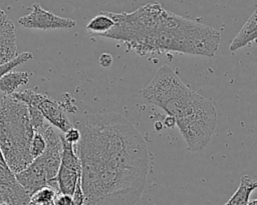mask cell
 <instances>
[{"instance_id": "1", "label": "cell", "mask_w": 257, "mask_h": 205, "mask_svg": "<svg viewBox=\"0 0 257 205\" xmlns=\"http://www.w3.org/2000/svg\"><path fill=\"white\" fill-rule=\"evenodd\" d=\"M80 132L73 145L80 166L83 205H135L149 173V153L137 128L114 112L73 118Z\"/></svg>"}, {"instance_id": "2", "label": "cell", "mask_w": 257, "mask_h": 205, "mask_svg": "<svg viewBox=\"0 0 257 205\" xmlns=\"http://www.w3.org/2000/svg\"><path fill=\"white\" fill-rule=\"evenodd\" d=\"M106 12L114 26L102 37L121 41L140 56L179 52L213 57L219 48V31L168 11L159 2L147 3L133 12Z\"/></svg>"}, {"instance_id": "3", "label": "cell", "mask_w": 257, "mask_h": 205, "mask_svg": "<svg viewBox=\"0 0 257 205\" xmlns=\"http://www.w3.org/2000/svg\"><path fill=\"white\" fill-rule=\"evenodd\" d=\"M142 95L175 119L188 150L201 151L209 144L217 125L214 104L185 84L173 68L161 66Z\"/></svg>"}, {"instance_id": "4", "label": "cell", "mask_w": 257, "mask_h": 205, "mask_svg": "<svg viewBox=\"0 0 257 205\" xmlns=\"http://www.w3.org/2000/svg\"><path fill=\"white\" fill-rule=\"evenodd\" d=\"M34 132L27 106L13 96H3L0 102V151L14 174L33 160L30 144Z\"/></svg>"}, {"instance_id": "5", "label": "cell", "mask_w": 257, "mask_h": 205, "mask_svg": "<svg viewBox=\"0 0 257 205\" xmlns=\"http://www.w3.org/2000/svg\"><path fill=\"white\" fill-rule=\"evenodd\" d=\"M11 96L24 103L26 106L37 108L46 122L61 132L64 133L72 127V123L60 103L47 95L38 93L32 89H25L20 92H15Z\"/></svg>"}, {"instance_id": "6", "label": "cell", "mask_w": 257, "mask_h": 205, "mask_svg": "<svg viewBox=\"0 0 257 205\" xmlns=\"http://www.w3.org/2000/svg\"><path fill=\"white\" fill-rule=\"evenodd\" d=\"M61 144V160L55 178L58 184L59 192L72 196L81 174L80 161L75 153L73 145L65 141L62 134Z\"/></svg>"}, {"instance_id": "7", "label": "cell", "mask_w": 257, "mask_h": 205, "mask_svg": "<svg viewBox=\"0 0 257 205\" xmlns=\"http://www.w3.org/2000/svg\"><path fill=\"white\" fill-rule=\"evenodd\" d=\"M18 23L24 28L39 30L71 29L76 25L75 20L58 16L44 9L39 3L32 4L30 12L20 17Z\"/></svg>"}, {"instance_id": "8", "label": "cell", "mask_w": 257, "mask_h": 205, "mask_svg": "<svg viewBox=\"0 0 257 205\" xmlns=\"http://www.w3.org/2000/svg\"><path fill=\"white\" fill-rule=\"evenodd\" d=\"M15 178L30 196L48 184L45 167L39 156L22 171L15 173Z\"/></svg>"}, {"instance_id": "9", "label": "cell", "mask_w": 257, "mask_h": 205, "mask_svg": "<svg viewBox=\"0 0 257 205\" xmlns=\"http://www.w3.org/2000/svg\"><path fill=\"white\" fill-rule=\"evenodd\" d=\"M17 56L15 26L0 8V65Z\"/></svg>"}, {"instance_id": "10", "label": "cell", "mask_w": 257, "mask_h": 205, "mask_svg": "<svg viewBox=\"0 0 257 205\" xmlns=\"http://www.w3.org/2000/svg\"><path fill=\"white\" fill-rule=\"evenodd\" d=\"M257 38V13L256 10L251 14L246 23L240 29L235 38L229 45V50L234 52L238 49L248 45L250 42H254Z\"/></svg>"}, {"instance_id": "11", "label": "cell", "mask_w": 257, "mask_h": 205, "mask_svg": "<svg viewBox=\"0 0 257 205\" xmlns=\"http://www.w3.org/2000/svg\"><path fill=\"white\" fill-rule=\"evenodd\" d=\"M30 73L27 71H10L0 78V93L11 96L16 90L28 83Z\"/></svg>"}, {"instance_id": "12", "label": "cell", "mask_w": 257, "mask_h": 205, "mask_svg": "<svg viewBox=\"0 0 257 205\" xmlns=\"http://www.w3.org/2000/svg\"><path fill=\"white\" fill-rule=\"evenodd\" d=\"M257 188V181L250 175H243L235 193L224 205H247L252 192Z\"/></svg>"}, {"instance_id": "13", "label": "cell", "mask_w": 257, "mask_h": 205, "mask_svg": "<svg viewBox=\"0 0 257 205\" xmlns=\"http://www.w3.org/2000/svg\"><path fill=\"white\" fill-rule=\"evenodd\" d=\"M114 26V20L107 14L106 11H100L86 25V30L93 34L102 36Z\"/></svg>"}, {"instance_id": "14", "label": "cell", "mask_w": 257, "mask_h": 205, "mask_svg": "<svg viewBox=\"0 0 257 205\" xmlns=\"http://www.w3.org/2000/svg\"><path fill=\"white\" fill-rule=\"evenodd\" d=\"M32 58H33V55L31 52H22L20 54H17V56L14 57L12 60L0 65V78L6 73L12 71V69H14L16 66L23 64L31 60Z\"/></svg>"}, {"instance_id": "15", "label": "cell", "mask_w": 257, "mask_h": 205, "mask_svg": "<svg viewBox=\"0 0 257 205\" xmlns=\"http://www.w3.org/2000/svg\"><path fill=\"white\" fill-rule=\"evenodd\" d=\"M55 194L56 192L52 188L46 186L39 189L34 194H32L30 196V201L36 205H44L49 202H52Z\"/></svg>"}, {"instance_id": "16", "label": "cell", "mask_w": 257, "mask_h": 205, "mask_svg": "<svg viewBox=\"0 0 257 205\" xmlns=\"http://www.w3.org/2000/svg\"><path fill=\"white\" fill-rule=\"evenodd\" d=\"M45 147H46V143H45L44 138L42 137V135L39 132L35 131L33 138L31 140V144H30L31 157L34 159V158L40 156L44 152Z\"/></svg>"}, {"instance_id": "17", "label": "cell", "mask_w": 257, "mask_h": 205, "mask_svg": "<svg viewBox=\"0 0 257 205\" xmlns=\"http://www.w3.org/2000/svg\"><path fill=\"white\" fill-rule=\"evenodd\" d=\"M28 109V116L30 123L34 129V131L39 130L45 123L46 120L42 116V114L39 112V110L33 106H27Z\"/></svg>"}, {"instance_id": "18", "label": "cell", "mask_w": 257, "mask_h": 205, "mask_svg": "<svg viewBox=\"0 0 257 205\" xmlns=\"http://www.w3.org/2000/svg\"><path fill=\"white\" fill-rule=\"evenodd\" d=\"M62 136L65 141H67L72 145H75L80 139V132L76 127H71L66 132H64Z\"/></svg>"}, {"instance_id": "19", "label": "cell", "mask_w": 257, "mask_h": 205, "mask_svg": "<svg viewBox=\"0 0 257 205\" xmlns=\"http://www.w3.org/2000/svg\"><path fill=\"white\" fill-rule=\"evenodd\" d=\"M84 204V195L80 185V178L76 184L75 190L72 194V205H83Z\"/></svg>"}, {"instance_id": "20", "label": "cell", "mask_w": 257, "mask_h": 205, "mask_svg": "<svg viewBox=\"0 0 257 205\" xmlns=\"http://www.w3.org/2000/svg\"><path fill=\"white\" fill-rule=\"evenodd\" d=\"M54 205H72V196L57 192L53 199Z\"/></svg>"}, {"instance_id": "21", "label": "cell", "mask_w": 257, "mask_h": 205, "mask_svg": "<svg viewBox=\"0 0 257 205\" xmlns=\"http://www.w3.org/2000/svg\"><path fill=\"white\" fill-rule=\"evenodd\" d=\"M112 56L109 53H101L98 57V63L102 68H108L112 64Z\"/></svg>"}, {"instance_id": "22", "label": "cell", "mask_w": 257, "mask_h": 205, "mask_svg": "<svg viewBox=\"0 0 257 205\" xmlns=\"http://www.w3.org/2000/svg\"><path fill=\"white\" fill-rule=\"evenodd\" d=\"M164 124L167 126V127H170V128H172V127H174L175 125H176V122H175V119L172 117V116H167L166 118H165V120H164Z\"/></svg>"}, {"instance_id": "23", "label": "cell", "mask_w": 257, "mask_h": 205, "mask_svg": "<svg viewBox=\"0 0 257 205\" xmlns=\"http://www.w3.org/2000/svg\"><path fill=\"white\" fill-rule=\"evenodd\" d=\"M247 205H257V200L254 199V200H252V201H249Z\"/></svg>"}, {"instance_id": "24", "label": "cell", "mask_w": 257, "mask_h": 205, "mask_svg": "<svg viewBox=\"0 0 257 205\" xmlns=\"http://www.w3.org/2000/svg\"><path fill=\"white\" fill-rule=\"evenodd\" d=\"M44 205H54V204H53V201H52V202H49V203H47V204H44Z\"/></svg>"}]
</instances>
